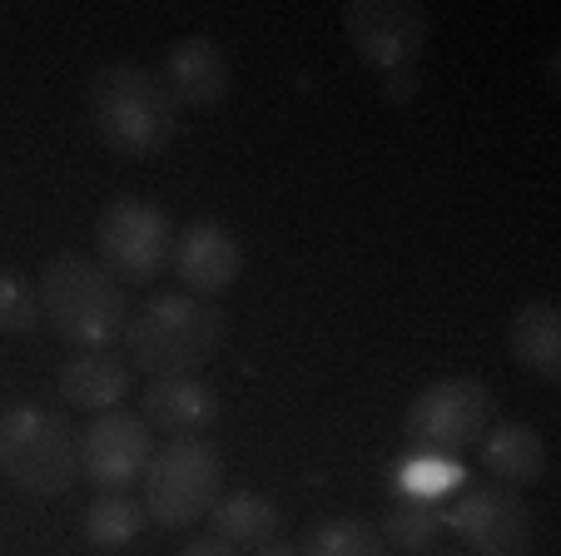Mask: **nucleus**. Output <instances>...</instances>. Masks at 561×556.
Here are the masks:
<instances>
[{
  "label": "nucleus",
  "mask_w": 561,
  "mask_h": 556,
  "mask_svg": "<svg viewBox=\"0 0 561 556\" xmlns=\"http://www.w3.org/2000/svg\"><path fill=\"white\" fill-rule=\"evenodd\" d=\"M427 556H462V552H427Z\"/></svg>",
  "instance_id": "25"
},
{
  "label": "nucleus",
  "mask_w": 561,
  "mask_h": 556,
  "mask_svg": "<svg viewBox=\"0 0 561 556\" xmlns=\"http://www.w3.org/2000/svg\"><path fill=\"white\" fill-rule=\"evenodd\" d=\"M0 473L31 497H60L80 483V432L55 408L0 412Z\"/></svg>",
  "instance_id": "4"
},
{
  "label": "nucleus",
  "mask_w": 561,
  "mask_h": 556,
  "mask_svg": "<svg viewBox=\"0 0 561 556\" xmlns=\"http://www.w3.org/2000/svg\"><path fill=\"white\" fill-rule=\"evenodd\" d=\"M343 31H348V45L358 50L363 65L392 75L423 55L433 21L417 0H353L343 11Z\"/></svg>",
  "instance_id": "9"
},
{
  "label": "nucleus",
  "mask_w": 561,
  "mask_h": 556,
  "mask_svg": "<svg viewBox=\"0 0 561 556\" xmlns=\"http://www.w3.org/2000/svg\"><path fill=\"white\" fill-rule=\"evenodd\" d=\"M180 284L199 298H219L233 288L239 269H244V253L224 224L214 219H194L184 234H174V253H170Z\"/></svg>",
  "instance_id": "11"
},
{
  "label": "nucleus",
  "mask_w": 561,
  "mask_h": 556,
  "mask_svg": "<svg viewBox=\"0 0 561 556\" xmlns=\"http://www.w3.org/2000/svg\"><path fill=\"white\" fill-rule=\"evenodd\" d=\"M462 483V473H457L447 457H427V452H417L408 467H398V492H408L413 502H433L437 492H447V487Z\"/></svg>",
  "instance_id": "22"
},
{
  "label": "nucleus",
  "mask_w": 561,
  "mask_h": 556,
  "mask_svg": "<svg viewBox=\"0 0 561 556\" xmlns=\"http://www.w3.org/2000/svg\"><path fill=\"white\" fill-rule=\"evenodd\" d=\"M184 556H239L229 542H219V536H194L190 546H184Z\"/></svg>",
  "instance_id": "23"
},
{
  "label": "nucleus",
  "mask_w": 561,
  "mask_h": 556,
  "mask_svg": "<svg viewBox=\"0 0 561 556\" xmlns=\"http://www.w3.org/2000/svg\"><path fill=\"white\" fill-rule=\"evenodd\" d=\"M507 343L517 353V363H527L541 383H561V314L557 304L537 298L522 304L507 324Z\"/></svg>",
  "instance_id": "16"
},
{
  "label": "nucleus",
  "mask_w": 561,
  "mask_h": 556,
  "mask_svg": "<svg viewBox=\"0 0 561 556\" xmlns=\"http://www.w3.org/2000/svg\"><path fill=\"white\" fill-rule=\"evenodd\" d=\"M229 80H233L229 60H224V50L209 35H184L164 55V84H170V95L180 105H194V110L219 105L229 95Z\"/></svg>",
  "instance_id": "13"
},
{
  "label": "nucleus",
  "mask_w": 561,
  "mask_h": 556,
  "mask_svg": "<svg viewBox=\"0 0 561 556\" xmlns=\"http://www.w3.org/2000/svg\"><path fill=\"white\" fill-rule=\"evenodd\" d=\"M477 452H482V467L507 487H531L547 473V442L527 422H492L477 442Z\"/></svg>",
  "instance_id": "15"
},
{
  "label": "nucleus",
  "mask_w": 561,
  "mask_h": 556,
  "mask_svg": "<svg viewBox=\"0 0 561 556\" xmlns=\"http://www.w3.org/2000/svg\"><path fill=\"white\" fill-rule=\"evenodd\" d=\"M443 526H453L477 556H531L537 517L512 487H467L453 507H443Z\"/></svg>",
  "instance_id": "8"
},
{
  "label": "nucleus",
  "mask_w": 561,
  "mask_h": 556,
  "mask_svg": "<svg viewBox=\"0 0 561 556\" xmlns=\"http://www.w3.org/2000/svg\"><path fill=\"white\" fill-rule=\"evenodd\" d=\"M304 556H392L378 526L358 522V517H333V522H313L308 536L298 542Z\"/></svg>",
  "instance_id": "19"
},
{
  "label": "nucleus",
  "mask_w": 561,
  "mask_h": 556,
  "mask_svg": "<svg viewBox=\"0 0 561 556\" xmlns=\"http://www.w3.org/2000/svg\"><path fill=\"white\" fill-rule=\"evenodd\" d=\"M90 125L115 155H159L180 129V100L170 95L164 75L145 65H100L85 90Z\"/></svg>",
  "instance_id": "2"
},
{
  "label": "nucleus",
  "mask_w": 561,
  "mask_h": 556,
  "mask_svg": "<svg viewBox=\"0 0 561 556\" xmlns=\"http://www.w3.org/2000/svg\"><path fill=\"white\" fill-rule=\"evenodd\" d=\"M139 418H145L149 432H164V438H199L204 428L219 422V393L209 383L190 378H154L145 388V402H139Z\"/></svg>",
  "instance_id": "12"
},
{
  "label": "nucleus",
  "mask_w": 561,
  "mask_h": 556,
  "mask_svg": "<svg viewBox=\"0 0 561 556\" xmlns=\"http://www.w3.org/2000/svg\"><path fill=\"white\" fill-rule=\"evenodd\" d=\"M278 526H284V512L259 492H229L209 507V536L229 546H264L278 536Z\"/></svg>",
  "instance_id": "17"
},
{
  "label": "nucleus",
  "mask_w": 561,
  "mask_h": 556,
  "mask_svg": "<svg viewBox=\"0 0 561 556\" xmlns=\"http://www.w3.org/2000/svg\"><path fill=\"white\" fill-rule=\"evenodd\" d=\"M129 363L110 348H80L60 363V398L75 408L90 412H110L129 398Z\"/></svg>",
  "instance_id": "14"
},
{
  "label": "nucleus",
  "mask_w": 561,
  "mask_h": 556,
  "mask_svg": "<svg viewBox=\"0 0 561 556\" xmlns=\"http://www.w3.org/2000/svg\"><path fill=\"white\" fill-rule=\"evenodd\" d=\"M41 318L75 348H110L125 333V284L100 259L55 253L41 273Z\"/></svg>",
  "instance_id": "3"
},
{
  "label": "nucleus",
  "mask_w": 561,
  "mask_h": 556,
  "mask_svg": "<svg viewBox=\"0 0 561 556\" xmlns=\"http://www.w3.org/2000/svg\"><path fill=\"white\" fill-rule=\"evenodd\" d=\"M145 517L159 526H190L224 497V457L204 438H174L145 467Z\"/></svg>",
  "instance_id": "5"
},
{
  "label": "nucleus",
  "mask_w": 561,
  "mask_h": 556,
  "mask_svg": "<svg viewBox=\"0 0 561 556\" xmlns=\"http://www.w3.org/2000/svg\"><path fill=\"white\" fill-rule=\"evenodd\" d=\"M224 308L199 294H154L125 318V353L149 378H190L224 343Z\"/></svg>",
  "instance_id": "1"
},
{
  "label": "nucleus",
  "mask_w": 561,
  "mask_h": 556,
  "mask_svg": "<svg viewBox=\"0 0 561 556\" xmlns=\"http://www.w3.org/2000/svg\"><path fill=\"white\" fill-rule=\"evenodd\" d=\"M437 532H443V512H437L433 502H403L398 512L388 517V522L378 526L382 542L403 546V552H427Z\"/></svg>",
  "instance_id": "20"
},
{
  "label": "nucleus",
  "mask_w": 561,
  "mask_h": 556,
  "mask_svg": "<svg viewBox=\"0 0 561 556\" xmlns=\"http://www.w3.org/2000/svg\"><path fill=\"white\" fill-rule=\"evenodd\" d=\"M145 502H135L129 492H100L95 502L85 507L80 526H85V542L95 546H125L145 532Z\"/></svg>",
  "instance_id": "18"
},
{
  "label": "nucleus",
  "mask_w": 561,
  "mask_h": 556,
  "mask_svg": "<svg viewBox=\"0 0 561 556\" xmlns=\"http://www.w3.org/2000/svg\"><path fill=\"white\" fill-rule=\"evenodd\" d=\"M154 457V432L145 428V418L125 408L100 412L80 438V473L100 487V492H129V483H139Z\"/></svg>",
  "instance_id": "10"
},
{
  "label": "nucleus",
  "mask_w": 561,
  "mask_h": 556,
  "mask_svg": "<svg viewBox=\"0 0 561 556\" xmlns=\"http://www.w3.org/2000/svg\"><path fill=\"white\" fill-rule=\"evenodd\" d=\"M497 418V398H492L488 383L477 378H443L427 383L413 402H408L403 432L413 442V452L427 457H453L482 442V432Z\"/></svg>",
  "instance_id": "6"
},
{
  "label": "nucleus",
  "mask_w": 561,
  "mask_h": 556,
  "mask_svg": "<svg viewBox=\"0 0 561 556\" xmlns=\"http://www.w3.org/2000/svg\"><path fill=\"white\" fill-rule=\"evenodd\" d=\"M95 249L119 284H154L174 253V229L164 209H154L149 200L119 194L95 219Z\"/></svg>",
  "instance_id": "7"
},
{
  "label": "nucleus",
  "mask_w": 561,
  "mask_h": 556,
  "mask_svg": "<svg viewBox=\"0 0 561 556\" xmlns=\"http://www.w3.org/2000/svg\"><path fill=\"white\" fill-rule=\"evenodd\" d=\"M254 556H304V552H298L294 542H278V536H274V542H264Z\"/></svg>",
  "instance_id": "24"
},
{
  "label": "nucleus",
  "mask_w": 561,
  "mask_h": 556,
  "mask_svg": "<svg viewBox=\"0 0 561 556\" xmlns=\"http://www.w3.org/2000/svg\"><path fill=\"white\" fill-rule=\"evenodd\" d=\"M41 328V288L15 269H0V333H31Z\"/></svg>",
  "instance_id": "21"
}]
</instances>
